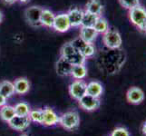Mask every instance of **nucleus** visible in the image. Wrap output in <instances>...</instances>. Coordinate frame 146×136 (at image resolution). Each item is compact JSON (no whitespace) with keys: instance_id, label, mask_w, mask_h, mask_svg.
<instances>
[{"instance_id":"f257e3e1","label":"nucleus","mask_w":146,"mask_h":136,"mask_svg":"<svg viewBox=\"0 0 146 136\" xmlns=\"http://www.w3.org/2000/svg\"><path fill=\"white\" fill-rule=\"evenodd\" d=\"M60 55L63 58L66 59L73 65L85 64V61H86V58L81 54V52H79L76 48H74L70 42L65 43L61 47Z\"/></svg>"},{"instance_id":"f03ea898","label":"nucleus","mask_w":146,"mask_h":136,"mask_svg":"<svg viewBox=\"0 0 146 136\" xmlns=\"http://www.w3.org/2000/svg\"><path fill=\"white\" fill-rule=\"evenodd\" d=\"M59 124L67 131H74L80 124V116L75 111H69L59 117Z\"/></svg>"},{"instance_id":"7ed1b4c3","label":"nucleus","mask_w":146,"mask_h":136,"mask_svg":"<svg viewBox=\"0 0 146 136\" xmlns=\"http://www.w3.org/2000/svg\"><path fill=\"white\" fill-rule=\"evenodd\" d=\"M103 43L110 50H116L122 46L123 40L121 34L115 29H108L103 34Z\"/></svg>"},{"instance_id":"20e7f679","label":"nucleus","mask_w":146,"mask_h":136,"mask_svg":"<svg viewBox=\"0 0 146 136\" xmlns=\"http://www.w3.org/2000/svg\"><path fill=\"white\" fill-rule=\"evenodd\" d=\"M128 15L132 24L142 30L146 22V9L138 5V6L129 9Z\"/></svg>"},{"instance_id":"39448f33","label":"nucleus","mask_w":146,"mask_h":136,"mask_svg":"<svg viewBox=\"0 0 146 136\" xmlns=\"http://www.w3.org/2000/svg\"><path fill=\"white\" fill-rule=\"evenodd\" d=\"M43 8L39 6H32L26 9L25 11V17L27 24L32 27H42L40 23V17H41Z\"/></svg>"},{"instance_id":"423d86ee","label":"nucleus","mask_w":146,"mask_h":136,"mask_svg":"<svg viewBox=\"0 0 146 136\" xmlns=\"http://www.w3.org/2000/svg\"><path fill=\"white\" fill-rule=\"evenodd\" d=\"M86 85L87 84L84 80H74L69 85V94L71 95L72 98L78 101L84 94H86Z\"/></svg>"},{"instance_id":"0eeeda50","label":"nucleus","mask_w":146,"mask_h":136,"mask_svg":"<svg viewBox=\"0 0 146 136\" xmlns=\"http://www.w3.org/2000/svg\"><path fill=\"white\" fill-rule=\"evenodd\" d=\"M9 127L12 128L15 131L17 132H23V131L27 130L30 123H31V120H30L28 115H15V116L7 123Z\"/></svg>"},{"instance_id":"6e6552de","label":"nucleus","mask_w":146,"mask_h":136,"mask_svg":"<svg viewBox=\"0 0 146 136\" xmlns=\"http://www.w3.org/2000/svg\"><path fill=\"white\" fill-rule=\"evenodd\" d=\"M71 24L68 19L66 13H61L58 15H55L54 21L53 24V27L55 31L58 33H65L71 28Z\"/></svg>"},{"instance_id":"1a4fd4ad","label":"nucleus","mask_w":146,"mask_h":136,"mask_svg":"<svg viewBox=\"0 0 146 136\" xmlns=\"http://www.w3.org/2000/svg\"><path fill=\"white\" fill-rule=\"evenodd\" d=\"M78 103L82 109L88 111V112H93V111H95L99 108L100 99L86 94L81 99L78 100Z\"/></svg>"},{"instance_id":"9d476101","label":"nucleus","mask_w":146,"mask_h":136,"mask_svg":"<svg viewBox=\"0 0 146 136\" xmlns=\"http://www.w3.org/2000/svg\"><path fill=\"white\" fill-rule=\"evenodd\" d=\"M72 69L73 64L62 56H60V58L56 61V64H55V71H56V74L59 76L64 77L71 75Z\"/></svg>"},{"instance_id":"9b49d317","label":"nucleus","mask_w":146,"mask_h":136,"mask_svg":"<svg viewBox=\"0 0 146 136\" xmlns=\"http://www.w3.org/2000/svg\"><path fill=\"white\" fill-rule=\"evenodd\" d=\"M126 99L130 103L140 104L144 100V93L141 88L133 86L127 91Z\"/></svg>"},{"instance_id":"f8f14e48","label":"nucleus","mask_w":146,"mask_h":136,"mask_svg":"<svg viewBox=\"0 0 146 136\" xmlns=\"http://www.w3.org/2000/svg\"><path fill=\"white\" fill-rule=\"evenodd\" d=\"M59 117L57 113L51 107L43 109V122L42 124L46 126H54L59 123Z\"/></svg>"},{"instance_id":"ddd939ff","label":"nucleus","mask_w":146,"mask_h":136,"mask_svg":"<svg viewBox=\"0 0 146 136\" xmlns=\"http://www.w3.org/2000/svg\"><path fill=\"white\" fill-rule=\"evenodd\" d=\"M84 12V10L77 8V7H74L68 10V12L66 14H67V17H68V19L72 27H81Z\"/></svg>"},{"instance_id":"4468645a","label":"nucleus","mask_w":146,"mask_h":136,"mask_svg":"<svg viewBox=\"0 0 146 136\" xmlns=\"http://www.w3.org/2000/svg\"><path fill=\"white\" fill-rule=\"evenodd\" d=\"M98 36V33L95 31L94 27H81L79 37L82 38L84 42L88 44H94Z\"/></svg>"},{"instance_id":"2eb2a0df","label":"nucleus","mask_w":146,"mask_h":136,"mask_svg":"<svg viewBox=\"0 0 146 136\" xmlns=\"http://www.w3.org/2000/svg\"><path fill=\"white\" fill-rule=\"evenodd\" d=\"M14 87H15V93L20 95H24L29 92L30 83L26 77H19L15 80Z\"/></svg>"},{"instance_id":"dca6fc26","label":"nucleus","mask_w":146,"mask_h":136,"mask_svg":"<svg viewBox=\"0 0 146 136\" xmlns=\"http://www.w3.org/2000/svg\"><path fill=\"white\" fill-rule=\"evenodd\" d=\"M54 17H55V14L53 11L47 8H43L41 13V17H40L41 26L47 28H52L54 21Z\"/></svg>"},{"instance_id":"f3484780","label":"nucleus","mask_w":146,"mask_h":136,"mask_svg":"<svg viewBox=\"0 0 146 136\" xmlns=\"http://www.w3.org/2000/svg\"><path fill=\"white\" fill-rule=\"evenodd\" d=\"M103 10H104V6L100 2V0H89L84 7V11L94 14L97 17H101V15L103 13Z\"/></svg>"},{"instance_id":"a211bd4d","label":"nucleus","mask_w":146,"mask_h":136,"mask_svg":"<svg viewBox=\"0 0 146 136\" xmlns=\"http://www.w3.org/2000/svg\"><path fill=\"white\" fill-rule=\"evenodd\" d=\"M104 93L103 84L98 81H91L86 85V94L94 97L99 98Z\"/></svg>"},{"instance_id":"6ab92c4d","label":"nucleus","mask_w":146,"mask_h":136,"mask_svg":"<svg viewBox=\"0 0 146 136\" xmlns=\"http://www.w3.org/2000/svg\"><path fill=\"white\" fill-rule=\"evenodd\" d=\"M16 93H15L14 83L7 81V80H5L0 83V94L8 99L13 96Z\"/></svg>"},{"instance_id":"aec40b11","label":"nucleus","mask_w":146,"mask_h":136,"mask_svg":"<svg viewBox=\"0 0 146 136\" xmlns=\"http://www.w3.org/2000/svg\"><path fill=\"white\" fill-rule=\"evenodd\" d=\"M71 76L75 80H83L87 76V67L85 64L73 65Z\"/></svg>"},{"instance_id":"412c9836","label":"nucleus","mask_w":146,"mask_h":136,"mask_svg":"<svg viewBox=\"0 0 146 136\" xmlns=\"http://www.w3.org/2000/svg\"><path fill=\"white\" fill-rule=\"evenodd\" d=\"M15 115H16L15 108L12 105L6 104V105H4V106L0 107V117H1V119L4 122L8 123Z\"/></svg>"},{"instance_id":"4be33fe9","label":"nucleus","mask_w":146,"mask_h":136,"mask_svg":"<svg viewBox=\"0 0 146 136\" xmlns=\"http://www.w3.org/2000/svg\"><path fill=\"white\" fill-rule=\"evenodd\" d=\"M94 28L95 31L98 33V34H103L106 32L110 27H109V24L107 22V20L101 16V17H98L96 22H95L94 26Z\"/></svg>"},{"instance_id":"5701e85b","label":"nucleus","mask_w":146,"mask_h":136,"mask_svg":"<svg viewBox=\"0 0 146 136\" xmlns=\"http://www.w3.org/2000/svg\"><path fill=\"white\" fill-rule=\"evenodd\" d=\"M97 18H98V17L95 16V15L84 11V16H83V20H82L81 27H94V26L95 22H96Z\"/></svg>"},{"instance_id":"b1692460","label":"nucleus","mask_w":146,"mask_h":136,"mask_svg":"<svg viewBox=\"0 0 146 136\" xmlns=\"http://www.w3.org/2000/svg\"><path fill=\"white\" fill-rule=\"evenodd\" d=\"M14 108H15V113H16L17 115H28L30 111H31L29 104L25 102H20L17 103L14 106Z\"/></svg>"},{"instance_id":"393cba45","label":"nucleus","mask_w":146,"mask_h":136,"mask_svg":"<svg viewBox=\"0 0 146 136\" xmlns=\"http://www.w3.org/2000/svg\"><path fill=\"white\" fill-rule=\"evenodd\" d=\"M28 116H29L30 120H31V122L42 124V122H43V110L42 109H36V110L30 111Z\"/></svg>"},{"instance_id":"a878e982","label":"nucleus","mask_w":146,"mask_h":136,"mask_svg":"<svg viewBox=\"0 0 146 136\" xmlns=\"http://www.w3.org/2000/svg\"><path fill=\"white\" fill-rule=\"evenodd\" d=\"M120 5L125 9H131L140 5L139 0H119Z\"/></svg>"},{"instance_id":"bb28decb","label":"nucleus","mask_w":146,"mask_h":136,"mask_svg":"<svg viewBox=\"0 0 146 136\" xmlns=\"http://www.w3.org/2000/svg\"><path fill=\"white\" fill-rule=\"evenodd\" d=\"M111 136H130V133L127 129L123 127H118L113 131Z\"/></svg>"},{"instance_id":"cd10ccee","label":"nucleus","mask_w":146,"mask_h":136,"mask_svg":"<svg viewBox=\"0 0 146 136\" xmlns=\"http://www.w3.org/2000/svg\"><path fill=\"white\" fill-rule=\"evenodd\" d=\"M7 102V98L3 96L2 94H0V107H2V106H4V105H6Z\"/></svg>"},{"instance_id":"c85d7f7f","label":"nucleus","mask_w":146,"mask_h":136,"mask_svg":"<svg viewBox=\"0 0 146 136\" xmlns=\"http://www.w3.org/2000/svg\"><path fill=\"white\" fill-rule=\"evenodd\" d=\"M17 0H3V2L7 5H13L14 3H16Z\"/></svg>"},{"instance_id":"c756f323","label":"nucleus","mask_w":146,"mask_h":136,"mask_svg":"<svg viewBox=\"0 0 146 136\" xmlns=\"http://www.w3.org/2000/svg\"><path fill=\"white\" fill-rule=\"evenodd\" d=\"M142 131H143V133L146 135V121H145V122L143 123V124Z\"/></svg>"},{"instance_id":"7c9ffc66","label":"nucleus","mask_w":146,"mask_h":136,"mask_svg":"<svg viewBox=\"0 0 146 136\" xmlns=\"http://www.w3.org/2000/svg\"><path fill=\"white\" fill-rule=\"evenodd\" d=\"M3 19H4V15H3L2 11H0V24L3 22Z\"/></svg>"},{"instance_id":"2f4dec72","label":"nucleus","mask_w":146,"mask_h":136,"mask_svg":"<svg viewBox=\"0 0 146 136\" xmlns=\"http://www.w3.org/2000/svg\"><path fill=\"white\" fill-rule=\"evenodd\" d=\"M17 1H19L20 3H22V4H26V3H27L29 0H17Z\"/></svg>"},{"instance_id":"473e14b6","label":"nucleus","mask_w":146,"mask_h":136,"mask_svg":"<svg viewBox=\"0 0 146 136\" xmlns=\"http://www.w3.org/2000/svg\"><path fill=\"white\" fill-rule=\"evenodd\" d=\"M142 30L143 32H146V22H145V24H144V26H143V27L142 28Z\"/></svg>"},{"instance_id":"72a5a7b5","label":"nucleus","mask_w":146,"mask_h":136,"mask_svg":"<svg viewBox=\"0 0 146 136\" xmlns=\"http://www.w3.org/2000/svg\"><path fill=\"white\" fill-rule=\"evenodd\" d=\"M20 136H29L28 134H26V133H24V134H22V135H20Z\"/></svg>"}]
</instances>
